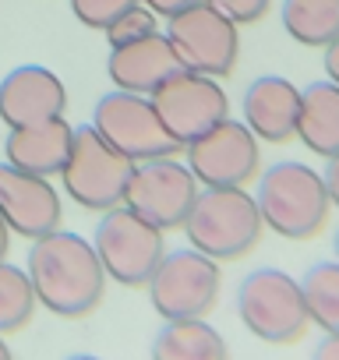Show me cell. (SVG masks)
<instances>
[{
    "instance_id": "cell-17",
    "label": "cell",
    "mask_w": 339,
    "mask_h": 360,
    "mask_svg": "<svg viewBox=\"0 0 339 360\" xmlns=\"http://www.w3.org/2000/svg\"><path fill=\"white\" fill-rule=\"evenodd\" d=\"M71 138H75V127L64 117L11 127V134L4 138V159L39 176H60L71 152Z\"/></svg>"
},
{
    "instance_id": "cell-3",
    "label": "cell",
    "mask_w": 339,
    "mask_h": 360,
    "mask_svg": "<svg viewBox=\"0 0 339 360\" xmlns=\"http://www.w3.org/2000/svg\"><path fill=\"white\" fill-rule=\"evenodd\" d=\"M181 230L202 255L216 262H237L255 251L265 223L255 195L244 188H202Z\"/></svg>"
},
{
    "instance_id": "cell-20",
    "label": "cell",
    "mask_w": 339,
    "mask_h": 360,
    "mask_svg": "<svg viewBox=\"0 0 339 360\" xmlns=\"http://www.w3.org/2000/svg\"><path fill=\"white\" fill-rule=\"evenodd\" d=\"M283 29L300 46H328L339 36V0H283Z\"/></svg>"
},
{
    "instance_id": "cell-6",
    "label": "cell",
    "mask_w": 339,
    "mask_h": 360,
    "mask_svg": "<svg viewBox=\"0 0 339 360\" xmlns=\"http://www.w3.org/2000/svg\"><path fill=\"white\" fill-rule=\"evenodd\" d=\"M237 311L244 328L265 342H297L311 325L300 279L286 276L283 269H255L244 276L237 290Z\"/></svg>"
},
{
    "instance_id": "cell-22",
    "label": "cell",
    "mask_w": 339,
    "mask_h": 360,
    "mask_svg": "<svg viewBox=\"0 0 339 360\" xmlns=\"http://www.w3.org/2000/svg\"><path fill=\"white\" fill-rule=\"evenodd\" d=\"M36 304H39V297H36L29 272L0 262V335L25 328L36 314Z\"/></svg>"
},
{
    "instance_id": "cell-16",
    "label": "cell",
    "mask_w": 339,
    "mask_h": 360,
    "mask_svg": "<svg viewBox=\"0 0 339 360\" xmlns=\"http://www.w3.org/2000/svg\"><path fill=\"white\" fill-rule=\"evenodd\" d=\"M244 124L255 131L258 141H290L297 138V113H300V89L283 75H262L244 89Z\"/></svg>"
},
{
    "instance_id": "cell-23",
    "label": "cell",
    "mask_w": 339,
    "mask_h": 360,
    "mask_svg": "<svg viewBox=\"0 0 339 360\" xmlns=\"http://www.w3.org/2000/svg\"><path fill=\"white\" fill-rule=\"evenodd\" d=\"M141 0H71V15L85 25V29H99L106 32L124 11H131Z\"/></svg>"
},
{
    "instance_id": "cell-29",
    "label": "cell",
    "mask_w": 339,
    "mask_h": 360,
    "mask_svg": "<svg viewBox=\"0 0 339 360\" xmlns=\"http://www.w3.org/2000/svg\"><path fill=\"white\" fill-rule=\"evenodd\" d=\"M325 75H328V82L339 85V36L325 46Z\"/></svg>"
},
{
    "instance_id": "cell-1",
    "label": "cell",
    "mask_w": 339,
    "mask_h": 360,
    "mask_svg": "<svg viewBox=\"0 0 339 360\" xmlns=\"http://www.w3.org/2000/svg\"><path fill=\"white\" fill-rule=\"evenodd\" d=\"M29 279L36 286L39 304L60 318H85L99 307L106 290V269L96 248L60 226L32 240Z\"/></svg>"
},
{
    "instance_id": "cell-24",
    "label": "cell",
    "mask_w": 339,
    "mask_h": 360,
    "mask_svg": "<svg viewBox=\"0 0 339 360\" xmlns=\"http://www.w3.org/2000/svg\"><path fill=\"white\" fill-rule=\"evenodd\" d=\"M159 22H155V11H148L145 4H134L131 11H124L110 29H106V43L110 46H124V43H134L148 32H155Z\"/></svg>"
},
{
    "instance_id": "cell-15",
    "label": "cell",
    "mask_w": 339,
    "mask_h": 360,
    "mask_svg": "<svg viewBox=\"0 0 339 360\" xmlns=\"http://www.w3.org/2000/svg\"><path fill=\"white\" fill-rule=\"evenodd\" d=\"M181 57L170 43L166 32H148L134 43H124V46H110V60H106V75L113 82V89H124V92H138V96H148L162 78H170L174 71H181Z\"/></svg>"
},
{
    "instance_id": "cell-12",
    "label": "cell",
    "mask_w": 339,
    "mask_h": 360,
    "mask_svg": "<svg viewBox=\"0 0 339 360\" xmlns=\"http://www.w3.org/2000/svg\"><path fill=\"white\" fill-rule=\"evenodd\" d=\"M188 148V169L202 188H244L255 180L262 148L255 131L244 120H219L205 134H198Z\"/></svg>"
},
{
    "instance_id": "cell-10",
    "label": "cell",
    "mask_w": 339,
    "mask_h": 360,
    "mask_svg": "<svg viewBox=\"0 0 339 360\" xmlns=\"http://www.w3.org/2000/svg\"><path fill=\"white\" fill-rule=\"evenodd\" d=\"M155 113L162 117L166 131L174 134L181 145H191L198 134H205L209 127H216L219 120L230 117V99L226 89L202 75V71H174L170 78H162L152 92H148Z\"/></svg>"
},
{
    "instance_id": "cell-31",
    "label": "cell",
    "mask_w": 339,
    "mask_h": 360,
    "mask_svg": "<svg viewBox=\"0 0 339 360\" xmlns=\"http://www.w3.org/2000/svg\"><path fill=\"white\" fill-rule=\"evenodd\" d=\"M0 360H15V356H11V346L4 342V335H0Z\"/></svg>"
},
{
    "instance_id": "cell-19",
    "label": "cell",
    "mask_w": 339,
    "mask_h": 360,
    "mask_svg": "<svg viewBox=\"0 0 339 360\" xmlns=\"http://www.w3.org/2000/svg\"><path fill=\"white\" fill-rule=\"evenodd\" d=\"M152 360H230V349L205 318H181L159 328L152 339Z\"/></svg>"
},
{
    "instance_id": "cell-5",
    "label": "cell",
    "mask_w": 339,
    "mask_h": 360,
    "mask_svg": "<svg viewBox=\"0 0 339 360\" xmlns=\"http://www.w3.org/2000/svg\"><path fill=\"white\" fill-rule=\"evenodd\" d=\"M166 230L148 223L127 205H113L103 212L96 226V255L106 269V279L120 286H145L155 272V265L166 255Z\"/></svg>"
},
{
    "instance_id": "cell-8",
    "label": "cell",
    "mask_w": 339,
    "mask_h": 360,
    "mask_svg": "<svg viewBox=\"0 0 339 360\" xmlns=\"http://www.w3.org/2000/svg\"><path fill=\"white\" fill-rule=\"evenodd\" d=\"M166 36L188 71L226 78L237 68V53H241L237 22L226 18L219 8H212L209 0H195L191 8L170 15Z\"/></svg>"
},
{
    "instance_id": "cell-33",
    "label": "cell",
    "mask_w": 339,
    "mask_h": 360,
    "mask_svg": "<svg viewBox=\"0 0 339 360\" xmlns=\"http://www.w3.org/2000/svg\"><path fill=\"white\" fill-rule=\"evenodd\" d=\"M332 248H335V262H339V230H335V237H332Z\"/></svg>"
},
{
    "instance_id": "cell-25",
    "label": "cell",
    "mask_w": 339,
    "mask_h": 360,
    "mask_svg": "<svg viewBox=\"0 0 339 360\" xmlns=\"http://www.w3.org/2000/svg\"><path fill=\"white\" fill-rule=\"evenodd\" d=\"M212 8H219L226 18H234L237 25H255L269 15L272 0H209Z\"/></svg>"
},
{
    "instance_id": "cell-9",
    "label": "cell",
    "mask_w": 339,
    "mask_h": 360,
    "mask_svg": "<svg viewBox=\"0 0 339 360\" xmlns=\"http://www.w3.org/2000/svg\"><path fill=\"white\" fill-rule=\"evenodd\" d=\"M92 127L127 159L141 162V159H159V155H174L177 148H184L174 134L166 131L162 117L155 113L148 96L138 92H124L113 89L106 92L96 110H92Z\"/></svg>"
},
{
    "instance_id": "cell-30",
    "label": "cell",
    "mask_w": 339,
    "mask_h": 360,
    "mask_svg": "<svg viewBox=\"0 0 339 360\" xmlns=\"http://www.w3.org/2000/svg\"><path fill=\"white\" fill-rule=\"evenodd\" d=\"M8 248H11V226H8L4 216H0V262L8 258Z\"/></svg>"
},
{
    "instance_id": "cell-26",
    "label": "cell",
    "mask_w": 339,
    "mask_h": 360,
    "mask_svg": "<svg viewBox=\"0 0 339 360\" xmlns=\"http://www.w3.org/2000/svg\"><path fill=\"white\" fill-rule=\"evenodd\" d=\"M321 180H325V191H328V202H332V205L339 209V155H332V159H328V166H325Z\"/></svg>"
},
{
    "instance_id": "cell-7",
    "label": "cell",
    "mask_w": 339,
    "mask_h": 360,
    "mask_svg": "<svg viewBox=\"0 0 339 360\" xmlns=\"http://www.w3.org/2000/svg\"><path fill=\"white\" fill-rule=\"evenodd\" d=\"M145 286L162 321L205 318L219 297V262L198 248L166 251Z\"/></svg>"
},
{
    "instance_id": "cell-18",
    "label": "cell",
    "mask_w": 339,
    "mask_h": 360,
    "mask_svg": "<svg viewBox=\"0 0 339 360\" xmlns=\"http://www.w3.org/2000/svg\"><path fill=\"white\" fill-rule=\"evenodd\" d=\"M297 138L321 159L339 155V85L335 82L325 78L300 89Z\"/></svg>"
},
{
    "instance_id": "cell-2",
    "label": "cell",
    "mask_w": 339,
    "mask_h": 360,
    "mask_svg": "<svg viewBox=\"0 0 339 360\" xmlns=\"http://www.w3.org/2000/svg\"><path fill=\"white\" fill-rule=\"evenodd\" d=\"M255 202H258L262 223L286 240H307L321 233L332 209L321 173L297 159L276 162L258 176Z\"/></svg>"
},
{
    "instance_id": "cell-21",
    "label": "cell",
    "mask_w": 339,
    "mask_h": 360,
    "mask_svg": "<svg viewBox=\"0 0 339 360\" xmlns=\"http://www.w3.org/2000/svg\"><path fill=\"white\" fill-rule=\"evenodd\" d=\"M300 290L311 321L325 332H339V262H314L304 272Z\"/></svg>"
},
{
    "instance_id": "cell-28",
    "label": "cell",
    "mask_w": 339,
    "mask_h": 360,
    "mask_svg": "<svg viewBox=\"0 0 339 360\" xmlns=\"http://www.w3.org/2000/svg\"><path fill=\"white\" fill-rule=\"evenodd\" d=\"M314 360H339V332H325V339L314 346Z\"/></svg>"
},
{
    "instance_id": "cell-27",
    "label": "cell",
    "mask_w": 339,
    "mask_h": 360,
    "mask_svg": "<svg viewBox=\"0 0 339 360\" xmlns=\"http://www.w3.org/2000/svg\"><path fill=\"white\" fill-rule=\"evenodd\" d=\"M141 4L148 8V11H155V15H162V18H170V15H177V11H184V8H191L195 0H141Z\"/></svg>"
},
{
    "instance_id": "cell-11",
    "label": "cell",
    "mask_w": 339,
    "mask_h": 360,
    "mask_svg": "<svg viewBox=\"0 0 339 360\" xmlns=\"http://www.w3.org/2000/svg\"><path fill=\"white\" fill-rule=\"evenodd\" d=\"M195 198H198V180L188 169V162H177L174 155L134 162L124 191V205L155 223L159 230L184 226Z\"/></svg>"
},
{
    "instance_id": "cell-4",
    "label": "cell",
    "mask_w": 339,
    "mask_h": 360,
    "mask_svg": "<svg viewBox=\"0 0 339 360\" xmlns=\"http://www.w3.org/2000/svg\"><path fill=\"white\" fill-rule=\"evenodd\" d=\"M131 169H134V159L117 152L92 124H78L68 162L60 169V184L75 205L89 212H106L113 205H124Z\"/></svg>"
},
{
    "instance_id": "cell-32",
    "label": "cell",
    "mask_w": 339,
    "mask_h": 360,
    "mask_svg": "<svg viewBox=\"0 0 339 360\" xmlns=\"http://www.w3.org/2000/svg\"><path fill=\"white\" fill-rule=\"evenodd\" d=\"M68 360H99V356H92V353H75V356H68Z\"/></svg>"
},
{
    "instance_id": "cell-14",
    "label": "cell",
    "mask_w": 339,
    "mask_h": 360,
    "mask_svg": "<svg viewBox=\"0 0 339 360\" xmlns=\"http://www.w3.org/2000/svg\"><path fill=\"white\" fill-rule=\"evenodd\" d=\"M64 110H68V89L60 75L43 64H22L0 82V120L8 127L64 117Z\"/></svg>"
},
{
    "instance_id": "cell-13",
    "label": "cell",
    "mask_w": 339,
    "mask_h": 360,
    "mask_svg": "<svg viewBox=\"0 0 339 360\" xmlns=\"http://www.w3.org/2000/svg\"><path fill=\"white\" fill-rule=\"evenodd\" d=\"M0 216L8 219L11 233L36 240L60 226L64 205L57 188L50 184V176L18 169L4 159L0 162Z\"/></svg>"
}]
</instances>
